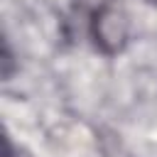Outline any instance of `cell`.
Listing matches in <instances>:
<instances>
[{"label": "cell", "mask_w": 157, "mask_h": 157, "mask_svg": "<svg viewBox=\"0 0 157 157\" xmlns=\"http://www.w3.org/2000/svg\"><path fill=\"white\" fill-rule=\"evenodd\" d=\"M5 157H12V155H10V147H7V145H5Z\"/></svg>", "instance_id": "cell-1"}, {"label": "cell", "mask_w": 157, "mask_h": 157, "mask_svg": "<svg viewBox=\"0 0 157 157\" xmlns=\"http://www.w3.org/2000/svg\"><path fill=\"white\" fill-rule=\"evenodd\" d=\"M147 2H150V5H155V7H157V0H147Z\"/></svg>", "instance_id": "cell-2"}]
</instances>
